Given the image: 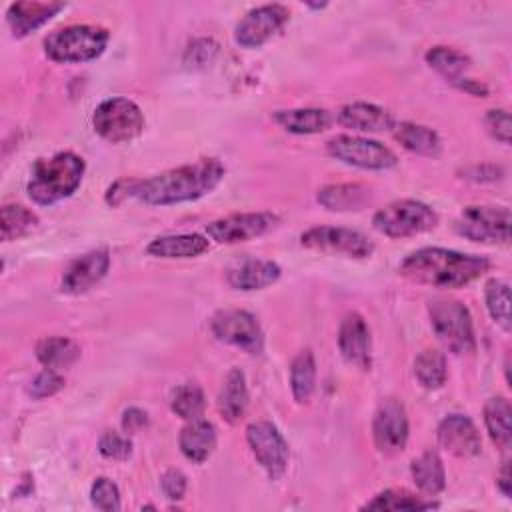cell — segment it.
Returning <instances> with one entry per match:
<instances>
[{"label":"cell","instance_id":"23","mask_svg":"<svg viewBox=\"0 0 512 512\" xmlns=\"http://www.w3.org/2000/svg\"><path fill=\"white\" fill-rule=\"evenodd\" d=\"M178 446L180 452L184 454L186 460L194 464H202L204 460L210 458V454L216 448V428L212 422L196 418L190 420L178 436Z\"/></svg>","mask_w":512,"mask_h":512},{"label":"cell","instance_id":"14","mask_svg":"<svg viewBox=\"0 0 512 512\" xmlns=\"http://www.w3.org/2000/svg\"><path fill=\"white\" fill-rule=\"evenodd\" d=\"M290 18V10L282 4H262L248 10L234 28V40L242 48H260Z\"/></svg>","mask_w":512,"mask_h":512},{"label":"cell","instance_id":"45","mask_svg":"<svg viewBox=\"0 0 512 512\" xmlns=\"http://www.w3.org/2000/svg\"><path fill=\"white\" fill-rule=\"evenodd\" d=\"M148 422H150L148 414L142 408H136V406L126 408L124 414H122V430L126 434H136V432L144 430L148 426Z\"/></svg>","mask_w":512,"mask_h":512},{"label":"cell","instance_id":"13","mask_svg":"<svg viewBox=\"0 0 512 512\" xmlns=\"http://www.w3.org/2000/svg\"><path fill=\"white\" fill-rule=\"evenodd\" d=\"M246 442L272 480H278L288 466L290 450L282 432L268 420H256L246 428Z\"/></svg>","mask_w":512,"mask_h":512},{"label":"cell","instance_id":"28","mask_svg":"<svg viewBox=\"0 0 512 512\" xmlns=\"http://www.w3.org/2000/svg\"><path fill=\"white\" fill-rule=\"evenodd\" d=\"M410 472H412V478H414V484L418 486V490L428 496L440 494L446 486L444 464H442L438 452H434V450H426L418 458H414L410 464Z\"/></svg>","mask_w":512,"mask_h":512},{"label":"cell","instance_id":"2","mask_svg":"<svg viewBox=\"0 0 512 512\" xmlns=\"http://www.w3.org/2000/svg\"><path fill=\"white\" fill-rule=\"evenodd\" d=\"M490 268V260L458 250L426 246L410 252L398 266V272L416 284L432 288H462Z\"/></svg>","mask_w":512,"mask_h":512},{"label":"cell","instance_id":"21","mask_svg":"<svg viewBox=\"0 0 512 512\" xmlns=\"http://www.w3.org/2000/svg\"><path fill=\"white\" fill-rule=\"evenodd\" d=\"M338 124L356 132H384L392 130V114L372 102H350L336 112Z\"/></svg>","mask_w":512,"mask_h":512},{"label":"cell","instance_id":"19","mask_svg":"<svg viewBox=\"0 0 512 512\" xmlns=\"http://www.w3.org/2000/svg\"><path fill=\"white\" fill-rule=\"evenodd\" d=\"M280 274H282L280 266L272 260L246 258L226 270V282L234 290L254 292V290H264L272 286L280 278Z\"/></svg>","mask_w":512,"mask_h":512},{"label":"cell","instance_id":"1","mask_svg":"<svg viewBox=\"0 0 512 512\" xmlns=\"http://www.w3.org/2000/svg\"><path fill=\"white\" fill-rule=\"evenodd\" d=\"M226 168L218 158H200L190 164L136 180L134 198L150 206H170L210 194L224 178Z\"/></svg>","mask_w":512,"mask_h":512},{"label":"cell","instance_id":"48","mask_svg":"<svg viewBox=\"0 0 512 512\" xmlns=\"http://www.w3.org/2000/svg\"><path fill=\"white\" fill-rule=\"evenodd\" d=\"M306 6H308V8H314V10H320V8L326 6V2H322V4H312V2H308Z\"/></svg>","mask_w":512,"mask_h":512},{"label":"cell","instance_id":"11","mask_svg":"<svg viewBox=\"0 0 512 512\" xmlns=\"http://www.w3.org/2000/svg\"><path fill=\"white\" fill-rule=\"evenodd\" d=\"M210 330L216 340L236 346L248 354H260L264 348V332L254 314L248 310L226 308L212 316Z\"/></svg>","mask_w":512,"mask_h":512},{"label":"cell","instance_id":"38","mask_svg":"<svg viewBox=\"0 0 512 512\" xmlns=\"http://www.w3.org/2000/svg\"><path fill=\"white\" fill-rule=\"evenodd\" d=\"M90 500L98 510L114 512L120 508V490L110 478L100 476L90 488Z\"/></svg>","mask_w":512,"mask_h":512},{"label":"cell","instance_id":"9","mask_svg":"<svg viewBox=\"0 0 512 512\" xmlns=\"http://www.w3.org/2000/svg\"><path fill=\"white\" fill-rule=\"evenodd\" d=\"M300 244L320 254L346 256L354 260L370 258L374 252V242L366 234L342 226H312L300 234Z\"/></svg>","mask_w":512,"mask_h":512},{"label":"cell","instance_id":"12","mask_svg":"<svg viewBox=\"0 0 512 512\" xmlns=\"http://www.w3.org/2000/svg\"><path fill=\"white\" fill-rule=\"evenodd\" d=\"M280 218L272 212H234L206 224V236L218 244H238L276 228Z\"/></svg>","mask_w":512,"mask_h":512},{"label":"cell","instance_id":"30","mask_svg":"<svg viewBox=\"0 0 512 512\" xmlns=\"http://www.w3.org/2000/svg\"><path fill=\"white\" fill-rule=\"evenodd\" d=\"M510 416H512V408L504 396H492L486 400L484 424H486L490 440L502 450H508L510 442H512Z\"/></svg>","mask_w":512,"mask_h":512},{"label":"cell","instance_id":"36","mask_svg":"<svg viewBox=\"0 0 512 512\" xmlns=\"http://www.w3.org/2000/svg\"><path fill=\"white\" fill-rule=\"evenodd\" d=\"M484 300L492 320L504 332H510V286L504 280L490 278L484 286Z\"/></svg>","mask_w":512,"mask_h":512},{"label":"cell","instance_id":"25","mask_svg":"<svg viewBox=\"0 0 512 512\" xmlns=\"http://www.w3.org/2000/svg\"><path fill=\"white\" fill-rule=\"evenodd\" d=\"M218 412L220 416L230 422L236 424L242 420V416L246 414L248 408V386H246V378L244 372L240 368H232L228 370L222 388L218 392V400H216Z\"/></svg>","mask_w":512,"mask_h":512},{"label":"cell","instance_id":"34","mask_svg":"<svg viewBox=\"0 0 512 512\" xmlns=\"http://www.w3.org/2000/svg\"><path fill=\"white\" fill-rule=\"evenodd\" d=\"M414 376L420 382V386L426 390L442 388L448 376L446 356L434 348L420 352L414 360Z\"/></svg>","mask_w":512,"mask_h":512},{"label":"cell","instance_id":"16","mask_svg":"<svg viewBox=\"0 0 512 512\" xmlns=\"http://www.w3.org/2000/svg\"><path fill=\"white\" fill-rule=\"evenodd\" d=\"M338 350L342 358L358 368L370 370L372 366V338L366 320L358 312H348L340 322L338 330Z\"/></svg>","mask_w":512,"mask_h":512},{"label":"cell","instance_id":"39","mask_svg":"<svg viewBox=\"0 0 512 512\" xmlns=\"http://www.w3.org/2000/svg\"><path fill=\"white\" fill-rule=\"evenodd\" d=\"M98 450L104 458L110 460H128L132 454V442L128 438V434H120L114 430H108L100 436L98 440Z\"/></svg>","mask_w":512,"mask_h":512},{"label":"cell","instance_id":"26","mask_svg":"<svg viewBox=\"0 0 512 512\" xmlns=\"http://www.w3.org/2000/svg\"><path fill=\"white\" fill-rule=\"evenodd\" d=\"M274 122L290 134H320L330 128L332 114L324 108H288L272 114Z\"/></svg>","mask_w":512,"mask_h":512},{"label":"cell","instance_id":"4","mask_svg":"<svg viewBox=\"0 0 512 512\" xmlns=\"http://www.w3.org/2000/svg\"><path fill=\"white\" fill-rule=\"evenodd\" d=\"M110 34L94 24H70L50 32L42 46L50 60L60 64H80L98 58L108 46Z\"/></svg>","mask_w":512,"mask_h":512},{"label":"cell","instance_id":"43","mask_svg":"<svg viewBox=\"0 0 512 512\" xmlns=\"http://www.w3.org/2000/svg\"><path fill=\"white\" fill-rule=\"evenodd\" d=\"M458 174L460 178H466L472 182H496L504 178V168L496 164H472L462 168Z\"/></svg>","mask_w":512,"mask_h":512},{"label":"cell","instance_id":"37","mask_svg":"<svg viewBox=\"0 0 512 512\" xmlns=\"http://www.w3.org/2000/svg\"><path fill=\"white\" fill-rule=\"evenodd\" d=\"M170 408L176 416H180L184 420L200 418L206 408V398H204L202 388L192 382L180 384L178 388H174V392L170 396Z\"/></svg>","mask_w":512,"mask_h":512},{"label":"cell","instance_id":"8","mask_svg":"<svg viewBox=\"0 0 512 512\" xmlns=\"http://www.w3.org/2000/svg\"><path fill=\"white\" fill-rule=\"evenodd\" d=\"M460 236L482 244H508L510 240V210L506 206L474 204L462 208L454 222Z\"/></svg>","mask_w":512,"mask_h":512},{"label":"cell","instance_id":"17","mask_svg":"<svg viewBox=\"0 0 512 512\" xmlns=\"http://www.w3.org/2000/svg\"><path fill=\"white\" fill-rule=\"evenodd\" d=\"M438 444L458 458H472L478 456L482 450V440L476 424L466 414H448L440 420L438 430Z\"/></svg>","mask_w":512,"mask_h":512},{"label":"cell","instance_id":"41","mask_svg":"<svg viewBox=\"0 0 512 512\" xmlns=\"http://www.w3.org/2000/svg\"><path fill=\"white\" fill-rule=\"evenodd\" d=\"M484 124H486V130L490 132L492 138H496L498 142L502 144H510V130H512V124H510V114L508 110L504 108H492L486 112V118H484Z\"/></svg>","mask_w":512,"mask_h":512},{"label":"cell","instance_id":"20","mask_svg":"<svg viewBox=\"0 0 512 512\" xmlns=\"http://www.w3.org/2000/svg\"><path fill=\"white\" fill-rule=\"evenodd\" d=\"M64 6V2H12L6 10V22L16 38H24L52 20L60 10H64Z\"/></svg>","mask_w":512,"mask_h":512},{"label":"cell","instance_id":"33","mask_svg":"<svg viewBox=\"0 0 512 512\" xmlns=\"http://www.w3.org/2000/svg\"><path fill=\"white\" fill-rule=\"evenodd\" d=\"M438 504L404 488H388L368 500L362 510H430Z\"/></svg>","mask_w":512,"mask_h":512},{"label":"cell","instance_id":"47","mask_svg":"<svg viewBox=\"0 0 512 512\" xmlns=\"http://www.w3.org/2000/svg\"><path fill=\"white\" fill-rule=\"evenodd\" d=\"M496 486H498V490L506 498H510V464H508V460L502 464V470H500V476L496 480Z\"/></svg>","mask_w":512,"mask_h":512},{"label":"cell","instance_id":"24","mask_svg":"<svg viewBox=\"0 0 512 512\" xmlns=\"http://www.w3.org/2000/svg\"><path fill=\"white\" fill-rule=\"evenodd\" d=\"M370 198H372V190L366 184H358V182L326 184L316 194L318 204L332 212L362 210L370 202Z\"/></svg>","mask_w":512,"mask_h":512},{"label":"cell","instance_id":"6","mask_svg":"<svg viewBox=\"0 0 512 512\" xmlns=\"http://www.w3.org/2000/svg\"><path fill=\"white\" fill-rule=\"evenodd\" d=\"M438 224V214L434 208L420 200L402 198L380 208L372 216V226L376 232L388 238H410L430 232Z\"/></svg>","mask_w":512,"mask_h":512},{"label":"cell","instance_id":"46","mask_svg":"<svg viewBox=\"0 0 512 512\" xmlns=\"http://www.w3.org/2000/svg\"><path fill=\"white\" fill-rule=\"evenodd\" d=\"M452 84H454L458 90H462V92H466V94H470V96H478V98H486V96H488V86H486L484 82H480V80L462 76V78L454 80Z\"/></svg>","mask_w":512,"mask_h":512},{"label":"cell","instance_id":"29","mask_svg":"<svg viewBox=\"0 0 512 512\" xmlns=\"http://www.w3.org/2000/svg\"><path fill=\"white\" fill-rule=\"evenodd\" d=\"M36 358L44 368L62 370L80 358V346L66 336H46L36 344Z\"/></svg>","mask_w":512,"mask_h":512},{"label":"cell","instance_id":"15","mask_svg":"<svg viewBox=\"0 0 512 512\" xmlns=\"http://www.w3.org/2000/svg\"><path fill=\"white\" fill-rule=\"evenodd\" d=\"M372 438L384 456H396L408 442V416L400 400L386 398L374 412Z\"/></svg>","mask_w":512,"mask_h":512},{"label":"cell","instance_id":"22","mask_svg":"<svg viewBox=\"0 0 512 512\" xmlns=\"http://www.w3.org/2000/svg\"><path fill=\"white\" fill-rule=\"evenodd\" d=\"M210 248V242L202 234H166L156 236L148 246L146 252L154 258H166V260H186L196 258L204 254Z\"/></svg>","mask_w":512,"mask_h":512},{"label":"cell","instance_id":"18","mask_svg":"<svg viewBox=\"0 0 512 512\" xmlns=\"http://www.w3.org/2000/svg\"><path fill=\"white\" fill-rule=\"evenodd\" d=\"M110 268V254L104 248L90 250L68 264L62 274L60 290L64 294H84L98 284Z\"/></svg>","mask_w":512,"mask_h":512},{"label":"cell","instance_id":"31","mask_svg":"<svg viewBox=\"0 0 512 512\" xmlns=\"http://www.w3.org/2000/svg\"><path fill=\"white\" fill-rule=\"evenodd\" d=\"M424 60L430 68H434L438 74H442L446 80L454 82L466 74L472 60L462 50H456L452 46H432Z\"/></svg>","mask_w":512,"mask_h":512},{"label":"cell","instance_id":"44","mask_svg":"<svg viewBox=\"0 0 512 512\" xmlns=\"http://www.w3.org/2000/svg\"><path fill=\"white\" fill-rule=\"evenodd\" d=\"M136 180L138 178H120L116 180L108 190H106V202L110 206H120L124 200H128L130 196H134V188H136Z\"/></svg>","mask_w":512,"mask_h":512},{"label":"cell","instance_id":"32","mask_svg":"<svg viewBox=\"0 0 512 512\" xmlns=\"http://www.w3.org/2000/svg\"><path fill=\"white\" fill-rule=\"evenodd\" d=\"M316 386V360L310 348L302 350L290 364V388L298 404H306Z\"/></svg>","mask_w":512,"mask_h":512},{"label":"cell","instance_id":"7","mask_svg":"<svg viewBox=\"0 0 512 512\" xmlns=\"http://www.w3.org/2000/svg\"><path fill=\"white\" fill-rule=\"evenodd\" d=\"M94 132L112 144L130 142L144 130V114L136 102L124 96L102 100L92 114Z\"/></svg>","mask_w":512,"mask_h":512},{"label":"cell","instance_id":"5","mask_svg":"<svg viewBox=\"0 0 512 512\" xmlns=\"http://www.w3.org/2000/svg\"><path fill=\"white\" fill-rule=\"evenodd\" d=\"M430 324L440 344L452 354H470L476 348L470 310L452 298H434L428 302Z\"/></svg>","mask_w":512,"mask_h":512},{"label":"cell","instance_id":"3","mask_svg":"<svg viewBox=\"0 0 512 512\" xmlns=\"http://www.w3.org/2000/svg\"><path fill=\"white\" fill-rule=\"evenodd\" d=\"M84 160L74 152H58L50 158H38L30 170L26 192L40 206L56 204L72 196L82 184Z\"/></svg>","mask_w":512,"mask_h":512},{"label":"cell","instance_id":"40","mask_svg":"<svg viewBox=\"0 0 512 512\" xmlns=\"http://www.w3.org/2000/svg\"><path fill=\"white\" fill-rule=\"evenodd\" d=\"M60 388H64V378L58 374V370L52 368H44L40 374H36L28 386V394L34 400H42V398H50L54 396Z\"/></svg>","mask_w":512,"mask_h":512},{"label":"cell","instance_id":"10","mask_svg":"<svg viewBox=\"0 0 512 512\" xmlns=\"http://www.w3.org/2000/svg\"><path fill=\"white\" fill-rule=\"evenodd\" d=\"M326 150L332 158L364 170H388L398 164V156L388 146L362 136L338 134L326 142Z\"/></svg>","mask_w":512,"mask_h":512},{"label":"cell","instance_id":"42","mask_svg":"<svg viewBox=\"0 0 512 512\" xmlns=\"http://www.w3.org/2000/svg\"><path fill=\"white\" fill-rule=\"evenodd\" d=\"M160 490L168 500H182L186 494V476L178 468H168L160 476Z\"/></svg>","mask_w":512,"mask_h":512},{"label":"cell","instance_id":"27","mask_svg":"<svg viewBox=\"0 0 512 512\" xmlns=\"http://www.w3.org/2000/svg\"><path fill=\"white\" fill-rule=\"evenodd\" d=\"M392 134H394L396 142H400L406 150H410L414 154L436 158L442 152V140H440L438 132L424 124L394 122Z\"/></svg>","mask_w":512,"mask_h":512},{"label":"cell","instance_id":"35","mask_svg":"<svg viewBox=\"0 0 512 512\" xmlns=\"http://www.w3.org/2000/svg\"><path fill=\"white\" fill-rule=\"evenodd\" d=\"M0 218H2L0 226H2L4 242L18 240L30 234L38 226V216L22 204H4L0 210Z\"/></svg>","mask_w":512,"mask_h":512}]
</instances>
